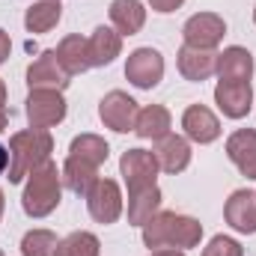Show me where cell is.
<instances>
[{"instance_id": "6da1fadb", "label": "cell", "mask_w": 256, "mask_h": 256, "mask_svg": "<svg viewBox=\"0 0 256 256\" xmlns=\"http://www.w3.org/2000/svg\"><path fill=\"white\" fill-rule=\"evenodd\" d=\"M140 230H143V244L149 250H158V248L188 250V248H196L202 238V224L176 212H158Z\"/></svg>"}, {"instance_id": "7a4b0ae2", "label": "cell", "mask_w": 256, "mask_h": 256, "mask_svg": "<svg viewBox=\"0 0 256 256\" xmlns=\"http://www.w3.org/2000/svg\"><path fill=\"white\" fill-rule=\"evenodd\" d=\"M9 170L6 179L9 182H24L36 167H42L51 152H54V137L51 131L42 128H27V131H15L9 137Z\"/></svg>"}, {"instance_id": "3957f363", "label": "cell", "mask_w": 256, "mask_h": 256, "mask_svg": "<svg viewBox=\"0 0 256 256\" xmlns=\"http://www.w3.org/2000/svg\"><path fill=\"white\" fill-rule=\"evenodd\" d=\"M63 200V173L57 170V164L48 158L42 167H36L30 176H27V185H24V196H21V206L30 218H48Z\"/></svg>"}, {"instance_id": "277c9868", "label": "cell", "mask_w": 256, "mask_h": 256, "mask_svg": "<svg viewBox=\"0 0 256 256\" xmlns=\"http://www.w3.org/2000/svg\"><path fill=\"white\" fill-rule=\"evenodd\" d=\"M66 120V98L60 90H30L27 96V122L30 128H48L60 126Z\"/></svg>"}, {"instance_id": "5b68a950", "label": "cell", "mask_w": 256, "mask_h": 256, "mask_svg": "<svg viewBox=\"0 0 256 256\" xmlns=\"http://www.w3.org/2000/svg\"><path fill=\"white\" fill-rule=\"evenodd\" d=\"M137 114H140L137 102H134L128 92H122V90H110V92L98 102V116H102V122L110 128V131H116V134L134 131Z\"/></svg>"}, {"instance_id": "8992f818", "label": "cell", "mask_w": 256, "mask_h": 256, "mask_svg": "<svg viewBox=\"0 0 256 256\" xmlns=\"http://www.w3.org/2000/svg\"><path fill=\"white\" fill-rule=\"evenodd\" d=\"M158 158L155 152L149 149H128L120 158V173L126 179L128 191H140V188H149V185H158Z\"/></svg>"}, {"instance_id": "52a82bcc", "label": "cell", "mask_w": 256, "mask_h": 256, "mask_svg": "<svg viewBox=\"0 0 256 256\" xmlns=\"http://www.w3.org/2000/svg\"><path fill=\"white\" fill-rule=\"evenodd\" d=\"M86 208H90V218L98 220V224H116L120 214H122V191L114 179H102L86 191Z\"/></svg>"}, {"instance_id": "ba28073f", "label": "cell", "mask_w": 256, "mask_h": 256, "mask_svg": "<svg viewBox=\"0 0 256 256\" xmlns=\"http://www.w3.org/2000/svg\"><path fill=\"white\" fill-rule=\"evenodd\" d=\"M126 78L137 90H155L164 78V57L155 48H137L126 60Z\"/></svg>"}, {"instance_id": "9c48e42d", "label": "cell", "mask_w": 256, "mask_h": 256, "mask_svg": "<svg viewBox=\"0 0 256 256\" xmlns=\"http://www.w3.org/2000/svg\"><path fill=\"white\" fill-rule=\"evenodd\" d=\"M182 36H185V45H191V48L214 51L220 45V39L226 36V21L220 15H214V12H196L185 21Z\"/></svg>"}, {"instance_id": "30bf717a", "label": "cell", "mask_w": 256, "mask_h": 256, "mask_svg": "<svg viewBox=\"0 0 256 256\" xmlns=\"http://www.w3.org/2000/svg\"><path fill=\"white\" fill-rule=\"evenodd\" d=\"M214 104L226 120H244L250 114V104H254L250 80H218Z\"/></svg>"}, {"instance_id": "8fae6325", "label": "cell", "mask_w": 256, "mask_h": 256, "mask_svg": "<svg viewBox=\"0 0 256 256\" xmlns=\"http://www.w3.org/2000/svg\"><path fill=\"white\" fill-rule=\"evenodd\" d=\"M224 218H226V224L236 232L254 236L256 232V191H250V188L232 191L226 206H224Z\"/></svg>"}, {"instance_id": "7c38bea8", "label": "cell", "mask_w": 256, "mask_h": 256, "mask_svg": "<svg viewBox=\"0 0 256 256\" xmlns=\"http://www.w3.org/2000/svg\"><path fill=\"white\" fill-rule=\"evenodd\" d=\"M27 86L30 90H60V92L68 86V74L63 72V66L57 63L54 51H42L30 63V68H27Z\"/></svg>"}, {"instance_id": "4fadbf2b", "label": "cell", "mask_w": 256, "mask_h": 256, "mask_svg": "<svg viewBox=\"0 0 256 256\" xmlns=\"http://www.w3.org/2000/svg\"><path fill=\"white\" fill-rule=\"evenodd\" d=\"M182 128H185V137L206 146V143H214L220 137V120L206 108V104H191L185 114H182Z\"/></svg>"}, {"instance_id": "5bb4252c", "label": "cell", "mask_w": 256, "mask_h": 256, "mask_svg": "<svg viewBox=\"0 0 256 256\" xmlns=\"http://www.w3.org/2000/svg\"><path fill=\"white\" fill-rule=\"evenodd\" d=\"M179 74L185 80H194V84H202L214 74V66H218V54L208 51V48H191V45H182L179 48Z\"/></svg>"}, {"instance_id": "9a60e30c", "label": "cell", "mask_w": 256, "mask_h": 256, "mask_svg": "<svg viewBox=\"0 0 256 256\" xmlns=\"http://www.w3.org/2000/svg\"><path fill=\"white\" fill-rule=\"evenodd\" d=\"M226 155L238 167L242 176L256 179V131L254 128H238L226 140Z\"/></svg>"}, {"instance_id": "2e32d148", "label": "cell", "mask_w": 256, "mask_h": 256, "mask_svg": "<svg viewBox=\"0 0 256 256\" xmlns=\"http://www.w3.org/2000/svg\"><path fill=\"white\" fill-rule=\"evenodd\" d=\"M155 158H158V167L170 176L182 173L188 164H191V143L188 137H179V134H167L161 140H155Z\"/></svg>"}, {"instance_id": "e0dca14e", "label": "cell", "mask_w": 256, "mask_h": 256, "mask_svg": "<svg viewBox=\"0 0 256 256\" xmlns=\"http://www.w3.org/2000/svg\"><path fill=\"white\" fill-rule=\"evenodd\" d=\"M214 74L220 80H250L254 78V54L242 45H232V48H224L218 54V66H214Z\"/></svg>"}, {"instance_id": "ac0fdd59", "label": "cell", "mask_w": 256, "mask_h": 256, "mask_svg": "<svg viewBox=\"0 0 256 256\" xmlns=\"http://www.w3.org/2000/svg\"><path fill=\"white\" fill-rule=\"evenodd\" d=\"M86 45H90V66H110L122 54V36L114 27H96Z\"/></svg>"}, {"instance_id": "d6986e66", "label": "cell", "mask_w": 256, "mask_h": 256, "mask_svg": "<svg viewBox=\"0 0 256 256\" xmlns=\"http://www.w3.org/2000/svg\"><path fill=\"white\" fill-rule=\"evenodd\" d=\"M110 24L120 36H134L146 24V6L140 0H114L110 3Z\"/></svg>"}, {"instance_id": "ffe728a7", "label": "cell", "mask_w": 256, "mask_h": 256, "mask_svg": "<svg viewBox=\"0 0 256 256\" xmlns=\"http://www.w3.org/2000/svg\"><path fill=\"white\" fill-rule=\"evenodd\" d=\"M57 63L63 66V72L72 78V74H80V72H86L90 68V45H86V39L84 36H78V33H72V36H66L63 42L57 45Z\"/></svg>"}, {"instance_id": "44dd1931", "label": "cell", "mask_w": 256, "mask_h": 256, "mask_svg": "<svg viewBox=\"0 0 256 256\" xmlns=\"http://www.w3.org/2000/svg\"><path fill=\"white\" fill-rule=\"evenodd\" d=\"M158 208H161V188L158 185L128 191V224L131 226H143L152 214H158Z\"/></svg>"}, {"instance_id": "7402d4cb", "label": "cell", "mask_w": 256, "mask_h": 256, "mask_svg": "<svg viewBox=\"0 0 256 256\" xmlns=\"http://www.w3.org/2000/svg\"><path fill=\"white\" fill-rule=\"evenodd\" d=\"M170 126H173L170 110L161 108V104H149V108H143V110L137 114L134 134L143 137V140H161V137L170 134Z\"/></svg>"}, {"instance_id": "603a6c76", "label": "cell", "mask_w": 256, "mask_h": 256, "mask_svg": "<svg viewBox=\"0 0 256 256\" xmlns=\"http://www.w3.org/2000/svg\"><path fill=\"white\" fill-rule=\"evenodd\" d=\"M60 18H63L60 0H39L24 12V27L30 33H48L60 24Z\"/></svg>"}, {"instance_id": "cb8c5ba5", "label": "cell", "mask_w": 256, "mask_h": 256, "mask_svg": "<svg viewBox=\"0 0 256 256\" xmlns=\"http://www.w3.org/2000/svg\"><path fill=\"white\" fill-rule=\"evenodd\" d=\"M68 155L72 158H80V161H86L92 167H102L108 161V155H110V146L98 134H78L72 140V146H68Z\"/></svg>"}, {"instance_id": "d4e9b609", "label": "cell", "mask_w": 256, "mask_h": 256, "mask_svg": "<svg viewBox=\"0 0 256 256\" xmlns=\"http://www.w3.org/2000/svg\"><path fill=\"white\" fill-rule=\"evenodd\" d=\"M63 182H66L68 191L84 194V196H86V191L98 182V167H92V164H86V161L68 155L66 164H63Z\"/></svg>"}, {"instance_id": "484cf974", "label": "cell", "mask_w": 256, "mask_h": 256, "mask_svg": "<svg viewBox=\"0 0 256 256\" xmlns=\"http://www.w3.org/2000/svg\"><path fill=\"white\" fill-rule=\"evenodd\" d=\"M21 254L24 256H57L60 254V238L51 230H30L21 238Z\"/></svg>"}, {"instance_id": "4316f807", "label": "cell", "mask_w": 256, "mask_h": 256, "mask_svg": "<svg viewBox=\"0 0 256 256\" xmlns=\"http://www.w3.org/2000/svg\"><path fill=\"white\" fill-rule=\"evenodd\" d=\"M57 256H102V242L92 232L78 230V232L66 236L60 242V254Z\"/></svg>"}, {"instance_id": "83f0119b", "label": "cell", "mask_w": 256, "mask_h": 256, "mask_svg": "<svg viewBox=\"0 0 256 256\" xmlns=\"http://www.w3.org/2000/svg\"><path fill=\"white\" fill-rule=\"evenodd\" d=\"M202 256H244V248L236 238H230V236H214L202 248Z\"/></svg>"}, {"instance_id": "f1b7e54d", "label": "cell", "mask_w": 256, "mask_h": 256, "mask_svg": "<svg viewBox=\"0 0 256 256\" xmlns=\"http://www.w3.org/2000/svg\"><path fill=\"white\" fill-rule=\"evenodd\" d=\"M182 3H185V0H149V6H152L155 12H161V15H167V12H176Z\"/></svg>"}, {"instance_id": "f546056e", "label": "cell", "mask_w": 256, "mask_h": 256, "mask_svg": "<svg viewBox=\"0 0 256 256\" xmlns=\"http://www.w3.org/2000/svg\"><path fill=\"white\" fill-rule=\"evenodd\" d=\"M9 126V110H6V84L0 80V131H6Z\"/></svg>"}, {"instance_id": "4dcf8cb0", "label": "cell", "mask_w": 256, "mask_h": 256, "mask_svg": "<svg viewBox=\"0 0 256 256\" xmlns=\"http://www.w3.org/2000/svg\"><path fill=\"white\" fill-rule=\"evenodd\" d=\"M9 51H12V42H9V36L0 30V66L6 63V57H9Z\"/></svg>"}, {"instance_id": "1f68e13d", "label": "cell", "mask_w": 256, "mask_h": 256, "mask_svg": "<svg viewBox=\"0 0 256 256\" xmlns=\"http://www.w3.org/2000/svg\"><path fill=\"white\" fill-rule=\"evenodd\" d=\"M149 256H185V250H179V248H158Z\"/></svg>"}, {"instance_id": "d6a6232c", "label": "cell", "mask_w": 256, "mask_h": 256, "mask_svg": "<svg viewBox=\"0 0 256 256\" xmlns=\"http://www.w3.org/2000/svg\"><path fill=\"white\" fill-rule=\"evenodd\" d=\"M6 170H9V149L0 143V176H3Z\"/></svg>"}, {"instance_id": "836d02e7", "label": "cell", "mask_w": 256, "mask_h": 256, "mask_svg": "<svg viewBox=\"0 0 256 256\" xmlns=\"http://www.w3.org/2000/svg\"><path fill=\"white\" fill-rule=\"evenodd\" d=\"M3 206H6V200H3V191H0V218H3Z\"/></svg>"}, {"instance_id": "e575fe53", "label": "cell", "mask_w": 256, "mask_h": 256, "mask_svg": "<svg viewBox=\"0 0 256 256\" xmlns=\"http://www.w3.org/2000/svg\"><path fill=\"white\" fill-rule=\"evenodd\" d=\"M254 24H256V6H254Z\"/></svg>"}, {"instance_id": "d590c367", "label": "cell", "mask_w": 256, "mask_h": 256, "mask_svg": "<svg viewBox=\"0 0 256 256\" xmlns=\"http://www.w3.org/2000/svg\"><path fill=\"white\" fill-rule=\"evenodd\" d=\"M0 256H3V250H0Z\"/></svg>"}]
</instances>
